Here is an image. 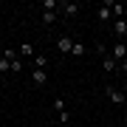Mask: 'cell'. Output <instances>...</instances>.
Returning <instances> with one entry per match:
<instances>
[{"mask_svg":"<svg viewBox=\"0 0 127 127\" xmlns=\"http://www.w3.org/2000/svg\"><path fill=\"white\" fill-rule=\"evenodd\" d=\"M104 96H107V99L113 102V104H122V102L127 99V96H124V91H116V88H110V85L104 88Z\"/></svg>","mask_w":127,"mask_h":127,"instance_id":"1","label":"cell"},{"mask_svg":"<svg viewBox=\"0 0 127 127\" xmlns=\"http://www.w3.org/2000/svg\"><path fill=\"white\" fill-rule=\"evenodd\" d=\"M110 57H113V59H127V45H124V42H116L113 51H110Z\"/></svg>","mask_w":127,"mask_h":127,"instance_id":"2","label":"cell"},{"mask_svg":"<svg viewBox=\"0 0 127 127\" xmlns=\"http://www.w3.org/2000/svg\"><path fill=\"white\" fill-rule=\"evenodd\" d=\"M57 48L62 51V54H71V51H73V40H71V37H59Z\"/></svg>","mask_w":127,"mask_h":127,"instance_id":"3","label":"cell"},{"mask_svg":"<svg viewBox=\"0 0 127 127\" xmlns=\"http://www.w3.org/2000/svg\"><path fill=\"white\" fill-rule=\"evenodd\" d=\"M31 79H34V85H45V82H48V73H45V71H40V68H34Z\"/></svg>","mask_w":127,"mask_h":127,"instance_id":"4","label":"cell"},{"mask_svg":"<svg viewBox=\"0 0 127 127\" xmlns=\"http://www.w3.org/2000/svg\"><path fill=\"white\" fill-rule=\"evenodd\" d=\"M113 34L116 37H124L127 34V20H116V23H113Z\"/></svg>","mask_w":127,"mask_h":127,"instance_id":"5","label":"cell"},{"mask_svg":"<svg viewBox=\"0 0 127 127\" xmlns=\"http://www.w3.org/2000/svg\"><path fill=\"white\" fill-rule=\"evenodd\" d=\"M96 14H99V20H102V23H107V20H110V17H113V11H110V3H104V6H102V9H99V11H96Z\"/></svg>","mask_w":127,"mask_h":127,"instance_id":"6","label":"cell"},{"mask_svg":"<svg viewBox=\"0 0 127 127\" xmlns=\"http://www.w3.org/2000/svg\"><path fill=\"white\" fill-rule=\"evenodd\" d=\"M59 9H62L65 14H68V17H73V14L79 11V6H76V3H62V6H59Z\"/></svg>","mask_w":127,"mask_h":127,"instance_id":"7","label":"cell"},{"mask_svg":"<svg viewBox=\"0 0 127 127\" xmlns=\"http://www.w3.org/2000/svg\"><path fill=\"white\" fill-rule=\"evenodd\" d=\"M110 11H113L119 20H124V6H122V3H110Z\"/></svg>","mask_w":127,"mask_h":127,"instance_id":"8","label":"cell"},{"mask_svg":"<svg viewBox=\"0 0 127 127\" xmlns=\"http://www.w3.org/2000/svg\"><path fill=\"white\" fill-rule=\"evenodd\" d=\"M104 71H107V73H110V71H116V59L110 57V54L104 57Z\"/></svg>","mask_w":127,"mask_h":127,"instance_id":"9","label":"cell"},{"mask_svg":"<svg viewBox=\"0 0 127 127\" xmlns=\"http://www.w3.org/2000/svg\"><path fill=\"white\" fill-rule=\"evenodd\" d=\"M54 20H57V11H42V23L45 26H51Z\"/></svg>","mask_w":127,"mask_h":127,"instance_id":"10","label":"cell"},{"mask_svg":"<svg viewBox=\"0 0 127 127\" xmlns=\"http://www.w3.org/2000/svg\"><path fill=\"white\" fill-rule=\"evenodd\" d=\"M20 54L31 57V54H34V45H31V42H23V45H20Z\"/></svg>","mask_w":127,"mask_h":127,"instance_id":"11","label":"cell"},{"mask_svg":"<svg viewBox=\"0 0 127 127\" xmlns=\"http://www.w3.org/2000/svg\"><path fill=\"white\" fill-rule=\"evenodd\" d=\"M34 57H37V68H40V71H45V65H48V59L42 57V54H34Z\"/></svg>","mask_w":127,"mask_h":127,"instance_id":"12","label":"cell"},{"mask_svg":"<svg viewBox=\"0 0 127 127\" xmlns=\"http://www.w3.org/2000/svg\"><path fill=\"white\" fill-rule=\"evenodd\" d=\"M42 9H45V11H54L57 9V0H42Z\"/></svg>","mask_w":127,"mask_h":127,"instance_id":"13","label":"cell"},{"mask_svg":"<svg viewBox=\"0 0 127 127\" xmlns=\"http://www.w3.org/2000/svg\"><path fill=\"white\" fill-rule=\"evenodd\" d=\"M54 110L62 113V110H65V99H54Z\"/></svg>","mask_w":127,"mask_h":127,"instance_id":"14","label":"cell"},{"mask_svg":"<svg viewBox=\"0 0 127 127\" xmlns=\"http://www.w3.org/2000/svg\"><path fill=\"white\" fill-rule=\"evenodd\" d=\"M0 71H11V62L6 57H0Z\"/></svg>","mask_w":127,"mask_h":127,"instance_id":"15","label":"cell"},{"mask_svg":"<svg viewBox=\"0 0 127 127\" xmlns=\"http://www.w3.org/2000/svg\"><path fill=\"white\" fill-rule=\"evenodd\" d=\"M11 71L20 73V71H23V62H20V59H14V62H11Z\"/></svg>","mask_w":127,"mask_h":127,"instance_id":"16","label":"cell"},{"mask_svg":"<svg viewBox=\"0 0 127 127\" xmlns=\"http://www.w3.org/2000/svg\"><path fill=\"white\" fill-rule=\"evenodd\" d=\"M71 54H85V45H79V42H73V51Z\"/></svg>","mask_w":127,"mask_h":127,"instance_id":"17","label":"cell"},{"mask_svg":"<svg viewBox=\"0 0 127 127\" xmlns=\"http://www.w3.org/2000/svg\"><path fill=\"white\" fill-rule=\"evenodd\" d=\"M122 71H124V73H127V59H122Z\"/></svg>","mask_w":127,"mask_h":127,"instance_id":"18","label":"cell"},{"mask_svg":"<svg viewBox=\"0 0 127 127\" xmlns=\"http://www.w3.org/2000/svg\"><path fill=\"white\" fill-rule=\"evenodd\" d=\"M124 96H127V76H124Z\"/></svg>","mask_w":127,"mask_h":127,"instance_id":"19","label":"cell"},{"mask_svg":"<svg viewBox=\"0 0 127 127\" xmlns=\"http://www.w3.org/2000/svg\"><path fill=\"white\" fill-rule=\"evenodd\" d=\"M124 124H127V119H124Z\"/></svg>","mask_w":127,"mask_h":127,"instance_id":"20","label":"cell"}]
</instances>
